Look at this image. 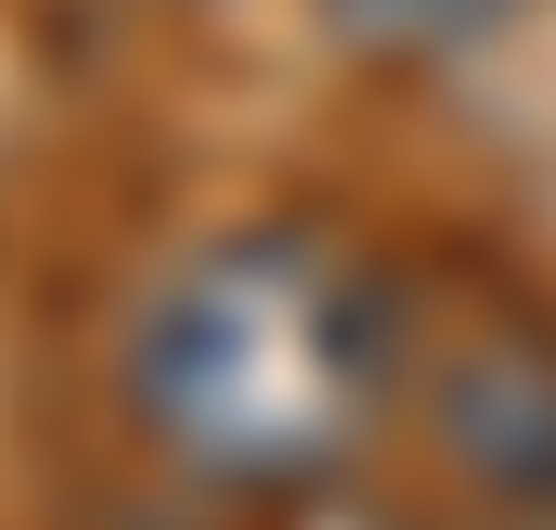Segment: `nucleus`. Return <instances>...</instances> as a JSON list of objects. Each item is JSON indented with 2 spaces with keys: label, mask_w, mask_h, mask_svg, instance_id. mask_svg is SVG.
<instances>
[{
  "label": "nucleus",
  "mask_w": 556,
  "mask_h": 530,
  "mask_svg": "<svg viewBox=\"0 0 556 530\" xmlns=\"http://www.w3.org/2000/svg\"><path fill=\"white\" fill-rule=\"evenodd\" d=\"M415 389V311L376 247L337 220H233L194 234L142 285L117 337V401L220 505L324 492L376 440V414Z\"/></svg>",
  "instance_id": "obj_1"
},
{
  "label": "nucleus",
  "mask_w": 556,
  "mask_h": 530,
  "mask_svg": "<svg viewBox=\"0 0 556 530\" xmlns=\"http://www.w3.org/2000/svg\"><path fill=\"white\" fill-rule=\"evenodd\" d=\"M415 414L440 466L492 505H556V337L531 324H466L415 350Z\"/></svg>",
  "instance_id": "obj_2"
},
{
  "label": "nucleus",
  "mask_w": 556,
  "mask_h": 530,
  "mask_svg": "<svg viewBox=\"0 0 556 530\" xmlns=\"http://www.w3.org/2000/svg\"><path fill=\"white\" fill-rule=\"evenodd\" d=\"M531 0H324V26L363 52V65H453L479 39H505Z\"/></svg>",
  "instance_id": "obj_3"
},
{
  "label": "nucleus",
  "mask_w": 556,
  "mask_h": 530,
  "mask_svg": "<svg viewBox=\"0 0 556 530\" xmlns=\"http://www.w3.org/2000/svg\"><path fill=\"white\" fill-rule=\"evenodd\" d=\"M233 530H402V518H376V505H350V492L324 479V492H260V505H233Z\"/></svg>",
  "instance_id": "obj_4"
},
{
  "label": "nucleus",
  "mask_w": 556,
  "mask_h": 530,
  "mask_svg": "<svg viewBox=\"0 0 556 530\" xmlns=\"http://www.w3.org/2000/svg\"><path fill=\"white\" fill-rule=\"evenodd\" d=\"M505 530H556V505H505Z\"/></svg>",
  "instance_id": "obj_5"
}]
</instances>
